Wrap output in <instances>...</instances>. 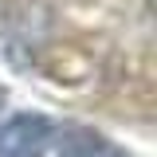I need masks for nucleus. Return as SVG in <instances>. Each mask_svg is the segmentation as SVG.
Returning <instances> with one entry per match:
<instances>
[{"instance_id": "nucleus-1", "label": "nucleus", "mask_w": 157, "mask_h": 157, "mask_svg": "<svg viewBox=\"0 0 157 157\" xmlns=\"http://www.w3.org/2000/svg\"><path fill=\"white\" fill-rule=\"evenodd\" d=\"M51 141V122L43 114H20L0 126V157H43Z\"/></svg>"}, {"instance_id": "nucleus-2", "label": "nucleus", "mask_w": 157, "mask_h": 157, "mask_svg": "<svg viewBox=\"0 0 157 157\" xmlns=\"http://www.w3.org/2000/svg\"><path fill=\"white\" fill-rule=\"evenodd\" d=\"M59 157H126V149H118L114 141H106L86 126H75V130H63Z\"/></svg>"}, {"instance_id": "nucleus-3", "label": "nucleus", "mask_w": 157, "mask_h": 157, "mask_svg": "<svg viewBox=\"0 0 157 157\" xmlns=\"http://www.w3.org/2000/svg\"><path fill=\"white\" fill-rule=\"evenodd\" d=\"M4 102H8V94H4V86H0V106H4Z\"/></svg>"}]
</instances>
